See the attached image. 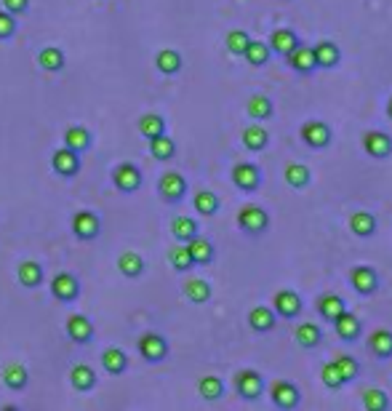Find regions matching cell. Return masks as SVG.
<instances>
[{
	"label": "cell",
	"instance_id": "cell-26",
	"mask_svg": "<svg viewBox=\"0 0 392 411\" xmlns=\"http://www.w3.org/2000/svg\"><path fill=\"white\" fill-rule=\"evenodd\" d=\"M67 336L73 339V342H91V336H93V326H91V320L86 318V315H80V313H75V315H70L67 318Z\"/></svg>",
	"mask_w": 392,
	"mask_h": 411
},
{
	"label": "cell",
	"instance_id": "cell-47",
	"mask_svg": "<svg viewBox=\"0 0 392 411\" xmlns=\"http://www.w3.org/2000/svg\"><path fill=\"white\" fill-rule=\"evenodd\" d=\"M248 43H251V35L246 30H229L225 38V46L232 57H243V51H246Z\"/></svg>",
	"mask_w": 392,
	"mask_h": 411
},
{
	"label": "cell",
	"instance_id": "cell-49",
	"mask_svg": "<svg viewBox=\"0 0 392 411\" xmlns=\"http://www.w3.org/2000/svg\"><path fill=\"white\" fill-rule=\"evenodd\" d=\"M16 32V19L14 14H8L6 8L0 11V40H8V38H14Z\"/></svg>",
	"mask_w": 392,
	"mask_h": 411
},
{
	"label": "cell",
	"instance_id": "cell-35",
	"mask_svg": "<svg viewBox=\"0 0 392 411\" xmlns=\"http://www.w3.org/2000/svg\"><path fill=\"white\" fill-rule=\"evenodd\" d=\"M267 144H270V134H267L262 126H248V128L243 131V147H246V150L262 153Z\"/></svg>",
	"mask_w": 392,
	"mask_h": 411
},
{
	"label": "cell",
	"instance_id": "cell-36",
	"mask_svg": "<svg viewBox=\"0 0 392 411\" xmlns=\"http://www.w3.org/2000/svg\"><path fill=\"white\" fill-rule=\"evenodd\" d=\"M16 278H19V283H22V286L35 289V286H40V283H43V267H40L38 262H22V264H19V270H16Z\"/></svg>",
	"mask_w": 392,
	"mask_h": 411
},
{
	"label": "cell",
	"instance_id": "cell-4",
	"mask_svg": "<svg viewBox=\"0 0 392 411\" xmlns=\"http://www.w3.org/2000/svg\"><path fill=\"white\" fill-rule=\"evenodd\" d=\"M299 137L310 150H326L333 142V131L326 121H307L299 128Z\"/></svg>",
	"mask_w": 392,
	"mask_h": 411
},
{
	"label": "cell",
	"instance_id": "cell-3",
	"mask_svg": "<svg viewBox=\"0 0 392 411\" xmlns=\"http://www.w3.org/2000/svg\"><path fill=\"white\" fill-rule=\"evenodd\" d=\"M270 401L275 409L291 411L302 403V390L291 380H275L270 384Z\"/></svg>",
	"mask_w": 392,
	"mask_h": 411
},
{
	"label": "cell",
	"instance_id": "cell-32",
	"mask_svg": "<svg viewBox=\"0 0 392 411\" xmlns=\"http://www.w3.org/2000/svg\"><path fill=\"white\" fill-rule=\"evenodd\" d=\"M270 57H272L270 46H267L264 40H254V38H251V43L243 51V59L248 61L251 67H264V64L270 61Z\"/></svg>",
	"mask_w": 392,
	"mask_h": 411
},
{
	"label": "cell",
	"instance_id": "cell-46",
	"mask_svg": "<svg viewBox=\"0 0 392 411\" xmlns=\"http://www.w3.org/2000/svg\"><path fill=\"white\" fill-rule=\"evenodd\" d=\"M333 364H336V368H339V374H342V380H345V384L347 382H355L358 377H361V364L352 358V355H336L333 358Z\"/></svg>",
	"mask_w": 392,
	"mask_h": 411
},
{
	"label": "cell",
	"instance_id": "cell-21",
	"mask_svg": "<svg viewBox=\"0 0 392 411\" xmlns=\"http://www.w3.org/2000/svg\"><path fill=\"white\" fill-rule=\"evenodd\" d=\"M184 244H187V248H190V257H193L195 264H211L213 257H216V248H213V244L209 241V238H203L200 232L193 235L190 241H184Z\"/></svg>",
	"mask_w": 392,
	"mask_h": 411
},
{
	"label": "cell",
	"instance_id": "cell-33",
	"mask_svg": "<svg viewBox=\"0 0 392 411\" xmlns=\"http://www.w3.org/2000/svg\"><path fill=\"white\" fill-rule=\"evenodd\" d=\"M197 393H200L203 401H219L225 396V382L219 380L216 374H206V377L197 380Z\"/></svg>",
	"mask_w": 392,
	"mask_h": 411
},
{
	"label": "cell",
	"instance_id": "cell-31",
	"mask_svg": "<svg viewBox=\"0 0 392 411\" xmlns=\"http://www.w3.org/2000/svg\"><path fill=\"white\" fill-rule=\"evenodd\" d=\"M64 147H70V150H75V153L89 150L91 147V131L89 128H83V126H70V128L64 131Z\"/></svg>",
	"mask_w": 392,
	"mask_h": 411
},
{
	"label": "cell",
	"instance_id": "cell-39",
	"mask_svg": "<svg viewBox=\"0 0 392 411\" xmlns=\"http://www.w3.org/2000/svg\"><path fill=\"white\" fill-rule=\"evenodd\" d=\"M118 270L126 278H139V275L144 273V259H142V254H136V251H123L121 257H118Z\"/></svg>",
	"mask_w": 392,
	"mask_h": 411
},
{
	"label": "cell",
	"instance_id": "cell-10",
	"mask_svg": "<svg viewBox=\"0 0 392 411\" xmlns=\"http://www.w3.org/2000/svg\"><path fill=\"white\" fill-rule=\"evenodd\" d=\"M363 153L374 160H387L392 155V137L384 131H365L363 134Z\"/></svg>",
	"mask_w": 392,
	"mask_h": 411
},
{
	"label": "cell",
	"instance_id": "cell-2",
	"mask_svg": "<svg viewBox=\"0 0 392 411\" xmlns=\"http://www.w3.org/2000/svg\"><path fill=\"white\" fill-rule=\"evenodd\" d=\"M238 227L246 232V235H264L270 230V214L264 211L257 203H248L238 211Z\"/></svg>",
	"mask_w": 392,
	"mask_h": 411
},
{
	"label": "cell",
	"instance_id": "cell-11",
	"mask_svg": "<svg viewBox=\"0 0 392 411\" xmlns=\"http://www.w3.org/2000/svg\"><path fill=\"white\" fill-rule=\"evenodd\" d=\"M158 193L166 203H179L187 195V179L176 171H166L160 177V182H158Z\"/></svg>",
	"mask_w": 392,
	"mask_h": 411
},
{
	"label": "cell",
	"instance_id": "cell-13",
	"mask_svg": "<svg viewBox=\"0 0 392 411\" xmlns=\"http://www.w3.org/2000/svg\"><path fill=\"white\" fill-rule=\"evenodd\" d=\"M112 182L121 193H136L142 187V171L134 163H118L112 171Z\"/></svg>",
	"mask_w": 392,
	"mask_h": 411
},
{
	"label": "cell",
	"instance_id": "cell-15",
	"mask_svg": "<svg viewBox=\"0 0 392 411\" xmlns=\"http://www.w3.org/2000/svg\"><path fill=\"white\" fill-rule=\"evenodd\" d=\"M99 230H102V222L93 211H77L73 216V232L80 241H93L99 235Z\"/></svg>",
	"mask_w": 392,
	"mask_h": 411
},
{
	"label": "cell",
	"instance_id": "cell-20",
	"mask_svg": "<svg viewBox=\"0 0 392 411\" xmlns=\"http://www.w3.org/2000/svg\"><path fill=\"white\" fill-rule=\"evenodd\" d=\"M294 342L299 348H304V350H312V348H317L323 342V329L317 323H312V320H304V323H299L294 329Z\"/></svg>",
	"mask_w": 392,
	"mask_h": 411
},
{
	"label": "cell",
	"instance_id": "cell-48",
	"mask_svg": "<svg viewBox=\"0 0 392 411\" xmlns=\"http://www.w3.org/2000/svg\"><path fill=\"white\" fill-rule=\"evenodd\" d=\"M320 382H323L326 390H333V393L345 387V380H342V374H339V368H336L333 361H329V364L320 368Z\"/></svg>",
	"mask_w": 392,
	"mask_h": 411
},
{
	"label": "cell",
	"instance_id": "cell-37",
	"mask_svg": "<svg viewBox=\"0 0 392 411\" xmlns=\"http://www.w3.org/2000/svg\"><path fill=\"white\" fill-rule=\"evenodd\" d=\"M147 142H150L152 158H158V160H171L176 155V142L168 137V134H158V137L147 139Z\"/></svg>",
	"mask_w": 392,
	"mask_h": 411
},
{
	"label": "cell",
	"instance_id": "cell-16",
	"mask_svg": "<svg viewBox=\"0 0 392 411\" xmlns=\"http://www.w3.org/2000/svg\"><path fill=\"white\" fill-rule=\"evenodd\" d=\"M248 326L257 331V334H270L272 329L278 326V315L275 310L267 305H254L248 310Z\"/></svg>",
	"mask_w": 392,
	"mask_h": 411
},
{
	"label": "cell",
	"instance_id": "cell-40",
	"mask_svg": "<svg viewBox=\"0 0 392 411\" xmlns=\"http://www.w3.org/2000/svg\"><path fill=\"white\" fill-rule=\"evenodd\" d=\"M38 64L43 67L45 73H59L61 67H64V51L56 48V46L40 48V54H38Z\"/></svg>",
	"mask_w": 392,
	"mask_h": 411
},
{
	"label": "cell",
	"instance_id": "cell-38",
	"mask_svg": "<svg viewBox=\"0 0 392 411\" xmlns=\"http://www.w3.org/2000/svg\"><path fill=\"white\" fill-rule=\"evenodd\" d=\"M102 366H105L110 374H123L126 368H128V355L121 350V348H107L105 352H102Z\"/></svg>",
	"mask_w": 392,
	"mask_h": 411
},
{
	"label": "cell",
	"instance_id": "cell-17",
	"mask_svg": "<svg viewBox=\"0 0 392 411\" xmlns=\"http://www.w3.org/2000/svg\"><path fill=\"white\" fill-rule=\"evenodd\" d=\"M333 331H336V336H339L342 342H355V339L361 336V331H363V323H361V318H358L355 313L345 310L339 318L333 320Z\"/></svg>",
	"mask_w": 392,
	"mask_h": 411
},
{
	"label": "cell",
	"instance_id": "cell-45",
	"mask_svg": "<svg viewBox=\"0 0 392 411\" xmlns=\"http://www.w3.org/2000/svg\"><path fill=\"white\" fill-rule=\"evenodd\" d=\"M168 259H171V264H174L176 273H187L190 267H195V262L190 257V248H187V244H181V241L168 251Z\"/></svg>",
	"mask_w": 392,
	"mask_h": 411
},
{
	"label": "cell",
	"instance_id": "cell-25",
	"mask_svg": "<svg viewBox=\"0 0 392 411\" xmlns=\"http://www.w3.org/2000/svg\"><path fill=\"white\" fill-rule=\"evenodd\" d=\"M377 227H379L377 214L355 211L349 216V230H352V235H358V238H371V235H377Z\"/></svg>",
	"mask_w": 392,
	"mask_h": 411
},
{
	"label": "cell",
	"instance_id": "cell-19",
	"mask_svg": "<svg viewBox=\"0 0 392 411\" xmlns=\"http://www.w3.org/2000/svg\"><path fill=\"white\" fill-rule=\"evenodd\" d=\"M368 352L379 361H390L392 358V331L390 329H377L368 334Z\"/></svg>",
	"mask_w": 392,
	"mask_h": 411
},
{
	"label": "cell",
	"instance_id": "cell-23",
	"mask_svg": "<svg viewBox=\"0 0 392 411\" xmlns=\"http://www.w3.org/2000/svg\"><path fill=\"white\" fill-rule=\"evenodd\" d=\"M299 43V35L291 30V27H275L270 35V51L272 54H278V57H286L291 48Z\"/></svg>",
	"mask_w": 392,
	"mask_h": 411
},
{
	"label": "cell",
	"instance_id": "cell-14",
	"mask_svg": "<svg viewBox=\"0 0 392 411\" xmlns=\"http://www.w3.org/2000/svg\"><path fill=\"white\" fill-rule=\"evenodd\" d=\"M51 168L59 174V177H75L80 171V153L70 150V147H59L56 153L51 155Z\"/></svg>",
	"mask_w": 392,
	"mask_h": 411
},
{
	"label": "cell",
	"instance_id": "cell-41",
	"mask_svg": "<svg viewBox=\"0 0 392 411\" xmlns=\"http://www.w3.org/2000/svg\"><path fill=\"white\" fill-rule=\"evenodd\" d=\"M27 380H30V374L22 364H8L3 368V384L11 387V390H22L27 384Z\"/></svg>",
	"mask_w": 392,
	"mask_h": 411
},
{
	"label": "cell",
	"instance_id": "cell-5",
	"mask_svg": "<svg viewBox=\"0 0 392 411\" xmlns=\"http://www.w3.org/2000/svg\"><path fill=\"white\" fill-rule=\"evenodd\" d=\"M136 348H139V355H142L147 364H160V361H166L168 358L166 336H160L158 331L142 334L139 336V342H136Z\"/></svg>",
	"mask_w": 392,
	"mask_h": 411
},
{
	"label": "cell",
	"instance_id": "cell-30",
	"mask_svg": "<svg viewBox=\"0 0 392 411\" xmlns=\"http://www.w3.org/2000/svg\"><path fill=\"white\" fill-rule=\"evenodd\" d=\"M286 182L294 187V190H304L312 184V171L304 166V163H288L286 171H283Z\"/></svg>",
	"mask_w": 392,
	"mask_h": 411
},
{
	"label": "cell",
	"instance_id": "cell-34",
	"mask_svg": "<svg viewBox=\"0 0 392 411\" xmlns=\"http://www.w3.org/2000/svg\"><path fill=\"white\" fill-rule=\"evenodd\" d=\"M70 384L80 390V393H89L91 387L96 384V374H93V368L86 364H77L73 366V371H70Z\"/></svg>",
	"mask_w": 392,
	"mask_h": 411
},
{
	"label": "cell",
	"instance_id": "cell-7",
	"mask_svg": "<svg viewBox=\"0 0 392 411\" xmlns=\"http://www.w3.org/2000/svg\"><path fill=\"white\" fill-rule=\"evenodd\" d=\"M272 310H275L278 318L294 320V318L302 315L304 302H302V297H299L294 289H280L275 297H272Z\"/></svg>",
	"mask_w": 392,
	"mask_h": 411
},
{
	"label": "cell",
	"instance_id": "cell-44",
	"mask_svg": "<svg viewBox=\"0 0 392 411\" xmlns=\"http://www.w3.org/2000/svg\"><path fill=\"white\" fill-rule=\"evenodd\" d=\"M200 230H197V222L195 219H190V216H176L174 222H171V235L176 238V241H190L193 235H197Z\"/></svg>",
	"mask_w": 392,
	"mask_h": 411
},
{
	"label": "cell",
	"instance_id": "cell-1",
	"mask_svg": "<svg viewBox=\"0 0 392 411\" xmlns=\"http://www.w3.org/2000/svg\"><path fill=\"white\" fill-rule=\"evenodd\" d=\"M232 387H235V393L243 398V401H259V398L264 396V390H267V384H264V377L259 374L257 368H241L238 374H235V380H232Z\"/></svg>",
	"mask_w": 392,
	"mask_h": 411
},
{
	"label": "cell",
	"instance_id": "cell-43",
	"mask_svg": "<svg viewBox=\"0 0 392 411\" xmlns=\"http://www.w3.org/2000/svg\"><path fill=\"white\" fill-rule=\"evenodd\" d=\"M363 409L365 411H387L390 409V396L379 387H368L363 390Z\"/></svg>",
	"mask_w": 392,
	"mask_h": 411
},
{
	"label": "cell",
	"instance_id": "cell-8",
	"mask_svg": "<svg viewBox=\"0 0 392 411\" xmlns=\"http://www.w3.org/2000/svg\"><path fill=\"white\" fill-rule=\"evenodd\" d=\"M283 59H286V64L296 73V75H312V73L317 70L312 46H307V43H302V40L291 48Z\"/></svg>",
	"mask_w": 392,
	"mask_h": 411
},
{
	"label": "cell",
	"instance_id": "cell-18",
	"mask_svg": "<svg viewBox=\"0 0 392 411\" xmlns=\"http://www.w3.org/2000/svg\"><path fill=\"white\" fill-rule=\"evenodd\" d=\"M312 54H315L317 70H331L342 61V48L336 46L333 40H317L312 46Z\"/></svg>",
	"mask_w": 392,
	"mask_h": 411
},
{
	"label": "cell",
	"instance_id": "cell-22",
	"mask_svg": "<svg viewBox=\"0 0 392 411\" xmlns=\"http://www.w3.org/2000/svg\"><path fill=\"white\" fill-rule=\"evenodd\" d=\"M317 315L326 320V323H333V320L339 318L345 310H347V302L339 297V294H323L320 299H317Z\"/></svg>",
	"mask_w": 392,
	"mask_h": 411
},
{
	"label": "cell",
	"instance_id": "cell-50",
	"mask_svg": "<svg viewBox=\"0 0 392 411\" xmlns=\"http://www.w3.org/2000/svg\"><path fill=\"white\" fill-rule=\"evenodd\" d=\"M3 8L8 11V14H24L27 8H30V0H3Z\"/></svg>",
	"mask_w": 392,
	"mask_h": 411
},
{
	"label": "cell",
	"instance_id": "cell-29",
	"mask_svg": "<svg viewBox=\"0 0 392 411\" xmlns=\"http://www.w3.org/2000/svg\"><path fill=\"white\" fill-rule=\"evenodd\" d=\"M136 128H139V134L144 139H152L158 137V134H166V121H163V115H158V112H144L139 123H136Z\"/></svg>",
	"mask_w": 392,
	"mask_h": 411
},
{
	"label": "cell",
	"instance_id": "cell-24",
	"mask_svg": "<svg viewBox=\"0 0 392 411\" xmlns=\"http://www.w3.org/2000/svg\"><path fill=\"white\" fill-rule=\"evenodd\" d=\"M246 112L254 121H270L275 115V105H272V99L267 94H251L248 102H246Z\"/></svg>",
	"mask_w": 392,
	"mask_h": 411
},
{
	"label": "cell",
	"instance_id": "cell-42",
	"mask_svg": "<svg viewBox=\"0 0 392 411\" xmlns=\"http://www.w3.org/2000/svg\"><path fill=\"white\" fill-rule=\"evenodd\" d=\"M193 206H195V211L200 216H213V214L219 211V198H216V193H211V190H197L195 198H193Z\"/></svg>",
	"mask_w": 392,
	"mask_h": 411
},
{
	"label": "cell",
	"instance_id": "cell-51",
	"mask_svg": "<svg viewBox=\"0 0 392 411\" xmlns=\"http://www.w3.org/2000/svg\"><path fill=\"white\" fill-rule=\"evenodd\" d=\"M387 118H390V121H392V96H390V99H387Z\"/></svg>",
	"mask_w": 392,
	"mask_h": 411
},
{
	"label": "cell",
	"instance_id": "cell-12",
	"mask_svg": "<svg viewBox=\"0 0 392 411\" xmlns=\"http://www.w3.org/2000/svg\"><path fill=\"white\" fill-rule=\"evenodd\" d=\"M51 294L59 302H75L77 294H80V283L73 273H56L51 281Z\"/></svg>",
	"mask_w": 392,
	"mask_h": 411
},
{
	"label": "cell",
	"instance_id": "cell-28",
	"mask_svg": "<svg viewBox=\"0 0 392 411\" xmlns=\"http://www.w3.org/2000/svg\"><path fill=\"white\" fill-rule=\"evenodd\" d=\"M181 54L179 51H174V48H160L158 54H155V67L163 73V75H176L181 70Z\"/></svg>",
	"mask_w": 392,
	"mask_h": 411
},
{
	"label": "cell",
	"instance_id": "cell-9",
	"mask_svg": "<svg viewBox=\"0 0 392 411\" xmlns=\"http://www.w3.org/2000/svg\"><path fill=\"white\" fill-rule=\"evenodd\" d=\"M349 286L358 291L361 297H371V294H377L379 291V273L374 267H368V264H355L352 270H349Z\"/></svg>",
	"mask_w": 392,
	"mask_h": 411
},
{
	"label": "cell",
	"instance_id": "cell-27",
	"mask_svg": "<svg viewBox=\"0 0 392 411\" xmlns=\"http://www.w3.org/2000/svg\"><path fill=\"white\" fill-rule=\"evenodd\" d=\"M184 297L193 302V305H206L211 299V283L203 281V278H190L184 283Z\"/></svg>",
	"mask_w": 392,
	"mask_h": 411
},
{
	"label": "cell",
	"instance_id": "cell-6",
	"mask_svg": "<svg viewBox=\"0 0 392 411\" xmlns=\"http://www.w3.org/2000/svg\"><path fill=\"white\" fill-rule=\"evenodd\" d=\"M232 184L241 190V193H257L259 187H262V168L257 163H248V160H243V163H235L232 166Z\"/></svg>",
	"mask_w": 392,
	"mask_h": 411
}]
</instances>
